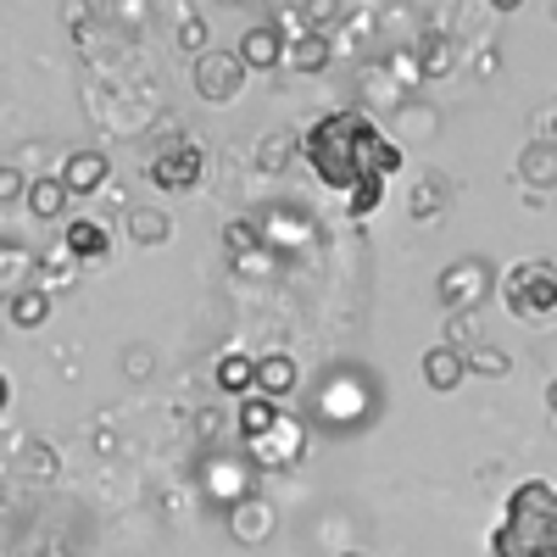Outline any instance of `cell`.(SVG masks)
<instances>
[{
	"label": "cell",
	"mask_w": 557,
	"mask_h": 557,
	"mask_svg": "<svg viewBox=\"0 0 557 557\" xmlns=\"http://www.w3.org/2000/svg\"><path fill=\"white\" fill-rule=\"evenodd\" d=\"M146 178L157 184L162 196H184V190H196V184L207 178V151L190 146V139H173L168 151H157V162L146 168Z\"/></svg>",
	"instance_id": "5b68a950"
},
{
	"label": "cell",
	"mask_w": 557,
	"mask_h": 557,
	"mask_svg": "<svg viewBox=\"0 0 557 557\" xmlns=\"http://www.w3.org/2000/svg\"><path fill=\"white\" fill-rule=\"evenodd\" d=\"M301 451H307V430H301V418H290V412H278V424H273L268 435L246 441V457L257 462V469H268V474L296 469Z\"/></svg>",
	"instance_id": "8992f818"
},
{
	"label": "cell",
	"mask_w": 557,
	"mask_h": 557,
	"mask_svg": "<svg viewBox=\"0 0 557 557\" xmlns=\"http://www.w3.org/2000/svg\"><path fill=\"white\" fill-rule=\"evenodd\" d=\"M435 290H441V301L451 307V312H462V307H480L485 301V290H491V268L480 262V257H469V262H451L441 278H435Z\"/></svg>",
	"instance_id": "52a82bcc"
},
{
	"label": "cell",
	"mask_w": 557,
	"mask_h": 557,
	"mask_svg": "<svg viewBox=\"0 0 557 557\" xmlns=\"http://www.w3.org/2000/svg\"><path fill=\"white\" fill-rule=\"evenodd\" d=\"M519 178L530 190H557V139H535L519 157Z\"/></svg>",
	"instance_id": "2e32d148"
},
{
	"label": "cell",
	"mask_w": 557,
	"mask_h": 557,
	"mask_svg": "<svg viewBox=\"0 0 557 557\" xmlns=\"http://www.w3.org/2000/svg\"><path fill=\"white\" fill-rule=\"evenodd\" d=\"M290 151H296V139H290V134H268V139H262V157H257L262 173H278V168L290 162Z\"/></svg>",
	"instance_id": "603a6c76"
},
{
	"label": "cell",
	"mask_w": 557,
	"mask_h": 557,
	"mask_svg": "<svg viewBox=\"0 0 557 557\" xmlns=\"http://www.w3.org/2000/svg\"><path fill=\"white\" fill-rule=\"evenodd\" d=\"M502 301L513 318H530V323L552 318L557 312V268L552 262H519L502 278Z\"/></svg>",
	"instance_id": "3957f363"
},
{
	"label": "cell",
	"mask_w": 557,
	"mask_h": 557,
	"mask_svg": "<svg viewBox=\"0 0 557 557\" xmlns=\"http://www.w3.org/2000/svg\"><path fill=\"white\" fill-rule=\"evenodd\" d=\"M7 318H12V330H23V335L45 330V323H51V290L17 285V290L7 296Z\"/></svg>",
	"instance_id": "4fadbf2b"
},
{
	"label": "cell",
	"mask_w": 557,
	"mask_h": 557,
	"mask_svg": "<svg viewBox=\"0 0 557 557\" xmlns=\"http://www.w3.org/2000/svg\"><path fill=\"white\" fill-rule=\"evenodd\" d=\"M301 157L323 190H341L351 218L380 212L385 201V178L401 168V146L380 134V123L368 112H335L318 117L301 139Z\"/></svg>",
	"instance_id": "6da1fadb"
},
{
	"label": "cell",
	"mask_w": 557,
	"mask_h": 557,
	"mask_svg": "<svg viewBox=\"0 0 557 557\" xmlns=\"http://www.w3.org/2000/svg\"><path fill=\"white\" fill-rule=\"evenodd\" d=\"M228 530H235L240 541H262L268 530H273V513H268V507L262 502H235V507H228Z\"/></svg>",
	"instance_id": "ffe728a7"
},
{
	"label": "cell",
	"mask_w": 557,
	"mask_h": 557,
	"mask_svg": "<svg viewBox=\"0 0 557 557\" xmlns=\"http://www.w3.org/2000/svg\"><path fill=\"white\" fill-rule=\"evenodd\" d=\"M67 257H78V262H101L107 251H112V228L101 223V218H67Z\"/></svg>",
	"instance_id": "7c38bea8"
},
{
	"label": "cell",
	"mask_w": 557,
	"mask_h": 557,
	"mask_svg": "<svg viewBox=\"0 0 557 557\" xmlns=\"http://www.w3.org/2000/svg\"><path fill=\"white\" fill-rule=\"evenodd\" d=\"M552 139H557V134H552Z\"/></svg>",
	"instance_id": "f1b7e54d"
},
{
	"label": "cell",
	"mask_w": 557,
	"mask_h": 557,
	"mask_svg": "<svg viewBox=\"0 0 557 557\" xmlns=\"http://www.w3.org/2000/svg\"><path fill=\"white\" fill-rule=\"evenodd\" d=\"M246 62H240V51H201L196 57V73H190V84H196V96L201 101H212V107H228V101H240V89H246Z\"/></svg>",
	"instance_id": "277c9868"
},
{
	"label": "cell",
	"mask_w": 557,
	"mask_h": 557,
	"mask_svg": "<svg viewBox=\"0 0 557 557\" xmlns=\"http://www.w3.org/2000/svg\"><path fill=\"white\" fill-rule=\"evenodd\" d=\"M62 190L73 196V201H84V196H101L107 190V178H112V157H101V151H73L67 162H62Z\"/></svg>",
	"instance_id": "9c48e42d"
},
{
	"label": "cell",
	"mask_w": 557,
	"mask_h": 557,
	"mask_svg": "<svg viewBox=\"0 0 557 557\" xmlns=\"http://www.w3.org/2000/svg\"><path fill=\"white\" fill-rule=\"evenodd\" d=\"M546 407H552V412H557V380H552V385H546Z\"/></svg>",
	"instance_id": "83f0119b"
},
{
	"label": "cell",
	"mask_w": 557,
	"mask_h": 557,
	"mask_svg": "<svg viewBox=\"0 0 557 557\" xmlns=\"http://www.w3.org/2000/svg\"><path fill=\"white\" fill-rule=\"evenodd\" d=\"M462 357H469V380H474V374H485V380H502L507 368H513V357H507V351H496V346H469Z\"/></svg>",
	"instance_id": "7402d4cb"
},
{
	"label": "cell",
	"mask_w": 557,
	"mask_h": 557,
	"mask_svg": "<svg viewBox=\"0 0 557 557\" xmlns=\"http://www.w3.org/2000/svg\"><path fill=\"white\" fill-rule=\"evenodd\" d=\"M491 557H557V485L524 480L491 530Z\"/></svg>",
	"instance_id": "7a4b0ae2"
},
{
	"label": "cell",
	"mask_w": 557,
	"mask_h": 557,
	"mask_svg": "<svg viewBox=\"0 0 557 557\" xmlns=\"http://www.w3.org/2000/svg\"><path fill=\"white\" fill-rule=\"evenodd\" d=\"M7 401H12V380L0 374V412H7Z\"/></svg>",
	"instance_id": "484cf974"
},
{
	"label": "cell",
	"mask_w": 557,
	"mask_h": 557,
	"mask_svg": "<svg viewBox=\"0 0 557 557\" xmlns=\"http://www.w3.org/2000/svg\"><path fill=\"white\" fill-rule=\"evenodd\" d=\"M235 424H240V441H257V435H268L273 424H278V401H268V396H240V418H235Z\"/></svg>",
	"instance_id": "d6986e66"
},
{
	"label": "cell",
	"mask_w": 557,
	"mask_h": 557,
	"mask_svg": "<svg viewBox=\"0 0 557 557\" xmlns=\"http://www.w3.org/2000/svg\"><path fill=\"white\" fill-rule=\"evenodd\" d=\"M28 212L39 218V223H57V218H67V190H62V178L57 173H39V178H28Z\"/></svg>",
	"instance_id": "5bb4252c"
},
{
	"label": "cell",
	"mask_w": 557,
	"mask_h": 557,
	"mask_svg": "<svg viewBox=\"0 0 557 557\" xmlns=\"http://www.w3.org/2000/svg\"><path fill=\"white\" fill-rule=\"evenodd\" d=\"M296 385H301V368H296V357H285V351L257 357V396H268V401H285V396H296Z\"/></svg>",
	"instance_id": "8fae6325"
},
{
	"label": "cell",
	"mask_w": 557,
	"mask_h": 557,
	"mask_svg": "<svg viewBox=\"0 0 557 557\" xmlns=\"http://www.w3.org/2000/svg\"><path fill=\"white\" fill-rule=\"evenodd\" d=\"M491 7H496V12H519V7H524V0H491Z\"/></svg>",
	"instance_id": "4316f807"
},
{
	"label": "cell",
	"mask_w": 557,
	"mask_h": 557,
	"mask_svg": "<svg viewBox=\"0 0 557 557\" xmlns=\"http://www.w3.org/2000/svg\"><path fill=\"white\" fill-rule=\"evenodd\" d=\"M285 51H290L285 23H251V28L240 34V62H246L251 73H262V67H285Z\"/></svg>",
	"instance_id": "ba28073f"
},
{
	"label": "cell",
	"mask_w": 557,
	"mask_h": 557,
	"mask_svg": "<svg viewBox=\"0 0 557 557\" xmlns=\"http://www.w3.org/2000/svg\"><path fill=\"white\" fill-rule=\"evenodd\" d=\"M330 57H335V45H330V34H323V28L290 34V51H285V62H290L296 73H323V67H330Z\"/></svg>",
	"instance_id": "9a60e30c"
},
{
	"label": "cell",
	"mask_w": 557,
	"mask_h": 557,
	"mask_svg": "<svg viewBox=\"0 0 557 557\" xmlns=\"http://www.w3.org/2000/svg\"><path fill=\"white\" fill-rule=\"evenodd\" d=\"M462 380H469V357H462V346H430L424 351V385L451 396Z\"/></svg>",
	"instance_id": "30bf717a"
},
{
	"label": "cell",
	"mask_w": 557,
	"mask_h": 557,
	"mask_svg": "<svg viewBox=\"0 0 557 557\" xmlns=\"http://www.w3.org/2000/svg\"><path fill=\"white\" fill-rule=\"evenodd\" d=\"M23 196H28L23 173H17V168H0V201H23Z\"/></svg>",
	"instance_id": "cb8c5ba5"
},
{
	"label": "cell",
	"mask_w": 557,
	"mask_h": 557,
	"mask_svg": "<svg viewBox=\"0 0 557 557\" xmlns=\"http://www.w3.org/2000/svg\"><path fill=\"white\" fill-rule=\"evenodd\" d=\"M168 235H173V218L162 207H134L128 212V240L134 246H168Z\"/></svg>",
	"instance_id": "ac0fdd59"
},
{
	"label": "cell",
	"mask_w": 557,
	"mask_h": 557,
	"mask_svg": "<svg viewBox=\"0 0 557 557\" xmlns=\"http://www.w3.org/2000/svg\"><path fill=\"white\" fill-rule=\"evenodd\" d=\"M223 246H228V257H251V251H262V246H268L262 218H235V223L223 228Z\"/></svg>",
	"instance_id": "44dd1931"
},
{
	"label": "cell",
	"mask_w": 557,
	"mask_h": 557,
	"mask_svg": "<svg viewBox=\"0 0 557 557\" xmlns=\"http://www.w3.org/2000/svg\"><path fill=\"white\" fill-rule=\"evenodd\" d=\"M184 51H207V23H184Z\"/></svg>",
	"instance_id": "d4e9b609"
},
{
	"label": "cell",
	"mask_w": 557,
	"mask_h": 557,
	"mask_svg": "<svg viewBox=\"0 0 557 557\" xmlns=\"http://www.w3.org/2000/svg\"><path fill=\"white\" fill-rule=\"evenodd\" d=\"M351 557H357V552H351Z\"/></svg>",
	"instance_id": "f546056e"
},
{
	"label": "cell",
	"mask_w": 557,
	"mask_h": 557,
	"mask_svg": "<svg viewBox=\"0 0 557 557\" xmlns=\"http://www.w3.org/2000/svg\"><path fill=\"white\" fill-rule=\"evenodd\" d=\"M212 380H218V391H223V396H251V391H257V357H246V351L218 357Z\"/></svg>",
	"instance_id": "e0dca14e"
}]
</instances>
